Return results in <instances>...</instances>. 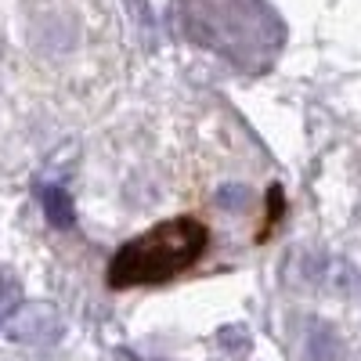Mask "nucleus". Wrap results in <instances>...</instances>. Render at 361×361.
<instances>
[{
	"label": "nucleus",
	"instance_id": "obj_4",
	"mask_svg": "<svg viewBox=\"0 0 361 361\" xmlns=\"http://www.w3.org/2000/svg\"><path fill=\"white\" fill-rule=\"evenodd\" d=\"M214 202L221 209H228V214H243V209L250 206V188L246 185H224V188H217Z\"/></svg>",
	"mask_w": 361,
	"mask_h": 361
},
{
	"label": "nucleus",
	"instance_id": "obj_6",
	"mask_svg": "<svg viewBox=\"0 0 361 361\" xmlns=\"http://www.w3.org/2000/svg\"><path fill=\"white\" fill-rule=\"evenodd\" d=\"M15 307H18V289H15V286H8L4 293H0V325H4V318H8Z\"/></svg>",
	"mask_w": 361,
	"mask_h": 361
},
{
	"label": "nucleus",
	"instance_id": "obj_5",
	"mask_svg": "<svg viewBox=\"0 0 361 361\" xmlns=\"http://www.w3.org/2000/svg\"><path fill=\"white\" fill-rule=\"evenodd\" d=\"M221 347L228 354H246L250 350V333L243 325H228V329H221Z\"/></svg>",
	"mask_w": 361,
	"mask_h": 361
},
{
	"label": "nucleus",
	"instance_id": "obj_1",
	"mask_svg": "<svg viewBox=\"0 0 361 361\" xmlns=\"http://www.w3.org/2000/svg\"><path fill=\"white\" fill-rule=\"evenodd\" d=\"M209 246V231L195 217H170L156 228H148L127 238L116 250L109 264V286L112 289H134V286H159L173 275L188 271Z\"/></svg>",
	"mask_w": 361,
	"mask_h": 361
},
{
	"label": "nucleus",
	"instance_id": "obj_8",
	"mask_svg": "<svg viewBox=\"0 0 361 361\" xmlns=\"http://www.w3.org/2000/svg\"><path fill=\"white\" fill-rule=\"evenodd\" d=\"M357 217H361V209H357Z\"/></svg>",
	"mask_w": 361,
	"mask_h": 361
},
{
	"label": "nucleus",
	"instance_id": "obj_2",
	"mask_svg": "<svg viewBox=\"0 0 361 361\" xmlns=\"http://www.w3.org/2000/svg\"><path fill=\"white\" fill-rule=\"evenodd\" d=\"M307 357L311 361H343L347 357V343L343 336L336 333L333 325H311V333H307Z\"/></svg>",
	"mask_w": 361,
	"mask_h": 361
},
{
	"label": "nucleus",
	"instance_id": "obj_7",
	"mask_svg": "<svg viewBox=\"0 0 361 361\" xmlns=\"http://www.w3.org/2000/svg\"><path fill=\"white\" fill-rule=\"evenodd\" d=\"M354 293H357V296H361V279H357V289H354Z\"/></svg>",
	"mask_w": 361,
	"mask_h": 361
},
{
	"label": "nucleus",
	"instance_id": "obj_3",
	"mask_svg": "<svg viewBox=\"0 0 361 361\" xmlns=\"http://www.w3.org/2000/svg\"><path fill=\"white\" fill-rule=\"evenodd\" d=\"M44 214H47V224L51 228H73L76 221V206H73V195L62 188V185H51L44 188Z\"/></svg>",
	"mask_w": 361,
	"mask_h": 361
}]
</instances>
